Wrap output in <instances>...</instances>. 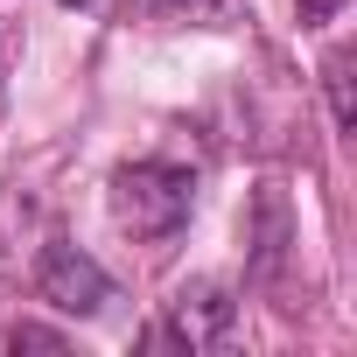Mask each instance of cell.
Returning <instances> with one entry per match:
<instances>
[{
  "label": "cell",
  "mask_w": 357,
  "mask_h": 357,
  "mask_svg": "<svg viewBox=\"0 0 357 357\" xmlns=\"http://www.w3.org/2000/svg\"><path fill=\"white\" fill-rule=\"evenodd\" d=\"M105 197H112L119 231L168 238V231H183L190 211H197V168H183V161H126V168H112Z\"/></svg>",
  "instance_id": "cell-1"
},
{
  "label": "cell",
  "mask_w": 357,
  "mask_h": 357,
  "mask_svg": "<svg viewBox=\"0 0 357 357\" xmlns=\"http://www.w3.org/2000/svg\"><path fill=\"white\" fill-rule=\"evenodd\" d=\"M0 350H50V357H63L70 336H56V329H43V322H15V329H0Z\"/></svg>",
  "instance_id": "cell-6"
},
{
  "label": "cell",
  "mask_w": 357,
  "mask_h": 357,
  "mask_svg": "<svg viewBox=\"0 0 357 357\" xmlns=\"http://www.w3.org/2000/svg\"><path fill=\"white\" fill-rule=\"evenodd\" d=\"M252 218H259V231H252V252H259V273H273V266H280V245H287V204H280V190H266Z\"/></svg>",
  "instance_id": "cell-4"
},
{
  "label": "cell",
  "mask_w": 357,
  "mask_h": 357,
  "mask_svg": "<svg viewBox=\"0 0 357 357\" xmlns=\"http://www.w3.org/2000/svg\"><path fill=\"white\" fill-rule=\"evenodd\" d=\"M168 15H190V22H211V15H225V0H161Z\"/></svg>",
  "instance_id": "cell-7"
},
{
  "label": "cell",
  "mask_w": 357,
  "mask_h": 357,
  "mask_svg": "<svg viewBox=\"0 0 357 357\" xmlns=\"http://www.w3.org/2000/svg\"><path fill=\"white\" fill-rule=\"evenodd\" d=\"M322 84H329V112H336V126L350 133V126H357V98H350V56H343V50L322 63Z\"/></svg>",
  "instance_id": "cell-5"
},
{
  "label": "cell",
  "mask_w": 357,
  "mask_h": 357,
  "mask_svg": "<svg viewBox=\"0 0 357 357\" xmlns=\"http://www.w3.org/2000/svg\"><path fill=\"white\" fill-rule=\"evenodd\" d=\"M231 322H238V294L225 287V280H197V287H183L168 301V315L140 336V343H175V350H218L225 336H231Z\"/></svg>",
  "instance_id": "cell-3"
},
{
  "label": "cell",
  "mask_w": 357,
  "mask_h": 357,
  "mask_svg": "<svg viewBox=\"0 0 357 357\" xmlns=\"http://www.w3.org/2000/svg\"><path fill=\"white\" fill-rule=\"evenodd\" d=\"M350 0H301V29H322L329 15H343Z\"/></svg>",
  "instance_id": "cell-8"
},
{
  "label": "cell",
  "mask_w": 357,
  "mask_h": 357,
  "mask_svg": "<svg viewBox=\"0 0 357 357\" xmlns=\"http://www.w3.org/2000/svg\"><path fill=\"white\" fill-rule=\"evenodd\" d=\"M0 70H8V43H0Z\"/></svg>",
  "instance_id": "cell-9"
},
{
  "label": "cell",
  "mask_w": 357,
  "mask_h": 357,
  "mask_svg": "<svg viewBox=\"0 0 357 357\" xmlns=\"http://www.w3.org/2000/svg\"><path fill=\"white\" fill-rule=\"evenodd\" d=\"M36 294H43L56 315H105V308L119 301L112 273H105L84 245H70V238H50V245H43V259H36Z\"/></svg>",
  "instance_id": "cell-2"
}]
</instances>
